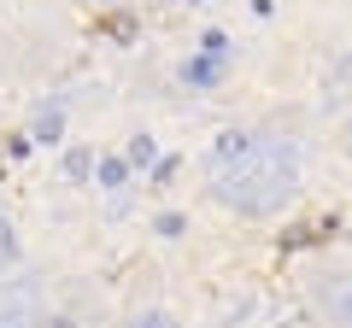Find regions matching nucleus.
I'll use <instances>...</instances> for the list:
<instances>
[{"label":"nucleus","mask_w":352,"mask_h":328,"mask_svg":"<svg viewBox=\"0 0 352 328\" xmlns=\"http://www.w3.org/2000/svg\"><path fill=\"white\" fill-rule=\"evenodd\" d=\"M153 235H159V240H182V235H188V217H182V211H159V217H153Z\"/></svg>","instance_id":"1"},{"label":"nucleus","mask_w":352,"mask_h":328,"mask_svg":"<svg viewBox=\"0 0 352 328\" xmlns=\"http://www.w3.org/2000/svg\"><path fill=\"white\" fill-rule=\"evenodd\" d=\"M129 328H176V323H170V316H164V311H147V316H135V323H129Z\"/></svg>","instance_id":"2"},{"label":"nucleus","mask_w":352,"mask_h":328,"mask_svg":"<svg viewBox=\"0 0 352 328\" xmlns=\"http://www.w3.org/2000/svg\"><path fill=\"white\" fill-rule=\"evenodd\" d=\"M129 159H135V164H147V159H153V141H147V135H135V147H129Z\"/></svg>","instance_id":"3"},{"label":"nucleus","mask_w":352,"mask_h":328,"mask_svg":"<svg viewBox=\"0 0 352 328\" xmlns=\"http://www.w3.org/2000/svg\"><path fill=\"white\" fill-rule=\"evenodd\" d=\"M340 147H346V152H352V124H346V129H340Z\"/></svg>","instance_id":"4"}]
</instances>
